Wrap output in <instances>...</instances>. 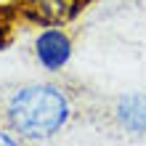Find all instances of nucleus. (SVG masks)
<instances>
[{
    "label": "nucleus",
    "instance_id": "f03ea898",
    "mask_svg": "<svg viewBox=\"0 0 146 146\" xmlns=\"http://www.w3.org/2000/svg\"><path fill=\"white\" fill-rule=\"evenodd\" d=\"M88 3L90 0H19V11L40 27H64L74 21Z\"/></svg>",
    "mask_w": 146,
    "mask_h": 146
},
{
    "label": "nucleus",
    "instance_id": "7ed1b4c3",
    "mask_svg": "<svg viewBox=\"0 0 146 146\" xmlns=\"http://www.w3.org/2000/svg\"><path fill=\"white\" fill-rule=\"evenodd\" d=\"M35 53H37V61L48 72H58L72 58V40L58 27H48L45 32H40L35 42Z\"/></svg>",
    "mask_w": 146,
    "mask_h": 146
},
{
    "label": "nucleus",
    "instance_id": "20e7f679",
    "mask_svg": "<svg viewBox=\"0 0 146 146\" xmlns=\"http://www.w3.org/2000/svg\"><path fill=\"white\" fill-rule=\"evenodd\" d=\"M114 119L125 133L146 135V93H127L114 104Z\"/></svg>",
    "mask_w": 146,
    "mask_h": 146
},
{
    "label": "nucleus",
    "instance_id": "39448f33",
    "mask_svg": "<svg viewBox=\"0 0 146 146\" xmlns=\"http://www.w3.org/2000/svg\"><path fill=\"white\" fill-rule=\"evenodd\" d=\"M0 146H21L19 141L13 138L11 133H5V130H0Z\"/></svg>",
    "mask_w": 146,
    "mask_h": 146
},
{
    "label": "nucleus",
    "instance_id": "f257e3e1",
    "mask_svg": "<svg viewBox=\"0 0 146 146\" xmlns=\"http://www.w3.org/2000/svg\"><path fill=\"white\" fill-rule=\"evenodd\" d=\"M69 98L56 85H24L8 98L5 122L19 138L45 141L56 135L69 119Z\"/></svg>",
    "mask_w": 146,
    "mask_h": 146
}]
</instances>
